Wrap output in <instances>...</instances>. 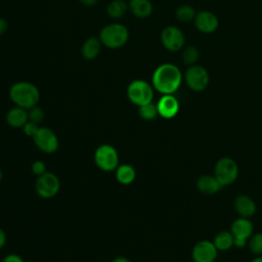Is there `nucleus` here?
<instances>
[{
  "label": "nucleus",
  "instance_id": "nucleus-15",
  "mask_svg": "<svg viewBox=\"0 0 262 262\" xmlns=\"http://www.w3.org/2000/svg\"><path fill=\"white\" fill-rule=\"evenodd\" d=\"M195 186L196 189L204 194H215L222 188V185L219 183L216 177L209 174L200 176L196 179Z\"/></svg>",
  "mask_w": 262,
  "mask_h": 262
},
{
  "label": "nucleus",
  "instance_id": "nucleus-22",
  "mask_svg": "<svg viewBox=\"0 0 262 262\" xmlns=\"http://www.w3.org/2000/svg\"><path fill=\"white\" fill-rule=\"evenodd\" d=\"M129 9L125 0H113L106 6V13L112 18H121Z\"/></svg>",
  "mask_w": 262,
  "mask_h": 262
},
{
  "label": "nucleus",
  "instance_id": "nucleus-8",
  "mask_svg": "<svg viewBox=\"0 0 262 262\" xmlns=\"http://www.w3.org/2000/svg\"><path fill=\"white\" fill-rule=\"evenodd\" d=\"M183 78L187 87L195 92L205 90L210 81L208 71L199 64L189 66L185 71Z\"/></svg>",
  "mask_w": 262,
  "mask_h": 262
},
{
  "label": "nucleus",
  "instance_id": "nucleus-10",
  "mask_svg": "<svg viewBox=\"0 0 262 262\" xmlns=\"http://www.w3.org/2000/svg\"><path fill=\"white\" fill-rule=\"evenodd\" d=\"M253 223L249 218L239 217L235 219L230 225V232L234 237V246L237 248H244L247 241L253 234Z\"/></svg>",
  "mask_w": 262,
  "mask_h": 262
},
{
  "label": "nucleus",
  "instance_id": "nucleus-19",
  "mask_svg": "<svg viewBox=\"0 0 262 262\" xmlns=\"http://www.w3.org/2000/svg\"><path fill=\"white\" fill-rule=\"evenodd\" d=\"M101 45L102 44H101L99 38L90 37V38L86 39L81 48L82 56L87 60H92V59L96 58L100 52Z\"/></svg>",
  "mask_w": 262,
  "mask_h": 262
},
{
  "label": "nucleus",
  "instance_id": "nucleus-35",
  "mask_svg": "<svg viewBox=\"0 0 262 262\" xmlns=\"http://www.w3.org/2000/svg\"><path fill=\"white\" fill-rule=\"evenodd\" d=\"M251 262H262V256H258L257 258L253 259Z\"/></svg>",
  "mask_w": 262,
  "mask_h": 262
},
{
  "label": "nucleus",
  "instance_id": "nucleus-30",
  "mask_svg": "<svg viewBox=\"0 0 262 262\" xmlns=\"http://www.w3.org/2000/svg\"><path fill=\"white\" fill-rule=\"evenodd\" d=\"M2 262H25V260L17 254H8L4 257Z\"/></svg>",
  "mask_w": 262,
  "mask_h": 262
},
{
  "label": "nucleus",
  "instance_id": "nucleus-21",
  "mask_svg": "<svg viewBox=\"0 0 262 262\" xmlns=\"http://www.w3.org/2000/svg\"><path fill=\"white\" fill-rule=\"evenodd\" d=\"M213 244L218 251L225 252L234 246V237L230 231L222 230L215 235Z\"/></svg>",
  "mask_w": 262,
  "mask_h": 262
},
{
  "label": "nucleus",
  "instance_id": "nucleus-11",
  "mask_svg": "<svg viewBox=\"0 0 262 262\" xmlns=\"http://www.w3.org/2000/svg\"><path fill=\"white\" fill-rule=\"evenodd\" d=\"M161 42L168 51L176 52L183 48L185 37L179 28L168 26L161 33Z\"/></svg>",
  "mask_w": 262,
  "mask_h": 262
},
{
  "label": "nucleus",
  "instance_id": "nucleus-27",
  "mask_svg": "<svg viewBox=\"0 0 262 262\" xmlns=\"http://www.w3.org/2000/svg\"><path fill=\"white\" fill-rule=\"evenodd\" d=\"M28 116H29V121L39 124L44 119V112L40 106L35 105L30 110H28Z\"/></svg>",
  "mask_w": 262,
  "mask_h": 262
},
{
  "label": "nucleus",
  "instance_id": "nucleus-20",
  "mask_svg": "<svg viewBox=\"0 0 262 262\" xmlns=\"http://www.w3.org/2000/svg\"><path fill=\"white\" fill-rule=\"evenodd\" d=\"M115 176L120 184L129 185L135 180L136 171L130 164H121L115 170Z\"/></svg>",
  "mask_w": 262,
  "mask_h": 262
},
{
  "label": "nucleus",
  "instance_id": "nucleus-13",
  "mask_svg": "<svg viewBox=\"0 0 262 262\" xmlns=\"http://www.w3.org/2000/svg\"><path fill=\"white\" fill-rule=\"evenodd\" d=\"M193 20L196 30L204 34L214 33L219 26L218 17L213 12L208 10H202L198 12Z\"/></svg>",
  "mask_w": 262,
  "mask_h": 262
},
{
  "label": "nucleus",
  "instance_id": "nucleus-6",
  "mask_svg": "<svg viewBox=\"0 0 262 262\" xmlns=\"http://www.w3.org/2000/svg\"><path fill=\"white\" fill-rule=\"evenodd\" d=\"M95 165L104 172H112L117 169L119 164V152L111 144L103 143L94 151Z\"/></svg>",
  "mask_w": 262,
  "mask_h": 262
},
{
  "label": "nucleus",
  "instance_id": "nucleus-5",
  "mask_svg": "<svg viewBox=\"0 0 262 262\" xmlns=\"http://www.w3.org/2000/svg\"><path fill=\"white\" fill-rule=\"evenodd\" d=\"M214 176L222 187L232 184L238 177V166L236 162L229 157L219 159L214 167Z\"/></svg>",
  "mask_w": 262,
  "mask_h": 262
},
{
  "label": "nucleus",
  "instance_id": "nucleus-29",
  "mask_svg": "<svg viewBox=\"0 0 262 262\" xmlns=\"http://www.w3.org/2000/svg\"><path fill=\"white\" fill-rule=\"evenodd\" d=\"M31 170H32L33 174H35L38 177V176H40V175H42L46 172V164L43 161L36 160L32 163Z\"/></svg>",
  "mask_w": 262,
  "mask_h": 262
},
{
  "label": "nucleus",
  "instance_id": "nucleus-18",
  "mask_svg": "<svg viewBox=\"0 0 262 262\" xmlns=\"http://www.w3.org/2000/svg\"><path fill=\"white\" fill-rule=\"evenodd\" d=\"M128 6L131 13L138 18L148 17L154 9L149 0H130Z\"/></svg>",
  "mask_w": 262,
  "mask_h": 262
},
{
  "label": "nucleus",
  "instance_id": "nucleus-32",
  "mask_svg": "<svg viewBox=\"0 0 262 262\" xmlns=\"http://www.w3.org/2000/svg\"><path fill=\"white\" fill-rule=\"evenodd\" d=\"M5 244H6V233L0 227V250L5 246Z\"/></svg>",
  "mask_w": 262,
  "mask_h": 262
},
{
  "label": "nucleus",
  "instance_id": "nucleus-34",
  "mask_svg": "<svg viewBox=\"0 0 262 262\" xmlns=\"http://www.w3.org/2000/svg\"><path fill=\"white\" fill-rule=\"evenodd\" d=\"M112 262H132V261L130 259H128L127 257L120 256V257H116L115 259H113Z\"/></svg>",
  "mask_w": 262,
  "mask_h": 262
},
{
  "label": "nucleus",
  "instance_id": "nucleus-2",
  "mask_svg": "<svg viewBox=\"0 0 262 262\" xmlns=\"http://www.w3.org/2000/svg\"><path fill=\"white\" fill-rule=\"evenodd\" d=\"M9 98L16 106L30 110L38 104L40 92L37 86L33 83L19 81L11 85L9 89Z\"/></svg>",
  "mask_w": 262,
  "mask_h": 262
},
{
  "label": "nucleus",
  "instance_id": "nucleus-23",
  "mask_svg": "<svg viewBox=\"0 0 262 262\" xmlns=\"http://www.w3.org/2000/svg\"><path fill=\"white\" fill-rule=\"evenodd\" d=\"M175 15L179 21L188 23V21H191L194 19L196 12L192 6H190L188 4H184L177 8Z\"/></svg>",
  "mask_w": 262,
  "mask_h": 262
},
{
  "label": "nucleus",
  "instance_id": "nucleus-7",
  "mask_svg": "<svg viewBox=\"0 0 262 262\" xmlns=\"http://www.w3.org/2000/svg\"><path fill=\"white\" fill-rule=\"evenodd\" d=\"M60 189L59 178L52 172L46 171L37 177L35 182V191L42 199H51L55 196Z\"/></svg>",
  "mask_w": 262,
  "mask_h": 262
},
{
  "label": "nucleus",
  "instance_id": "nucleus-17",
  "mask_svg": "<svg viewBox=\"0 0 262 262\" xmlns=\"http://www.w3.org/2000/svg\"><path fill=\"white\" fill-rule=\"evenodd\" d=\"M234 209L241 217L250 218L256 213L255 202L246 194H239L234 200Z\"/></svg>",
  "mask_w": 262,
  "mask_h": 262
},
{
  "label": "nucleus",
  "instance_id": "nucleus-9",
  "mask_svg": "<svg viewBox=\"0 0 262 262\" xmlns=\"http://www.w3.org/2000/svg\"><path fill=\"white\" fill-rule=\"evenodd\" d=\"M33 140L35 145L46 155L54 154L59 146L57 135L48 127H39Z\"/></svg>",
  "mask_w": 262,
  "mask_h": 262
},
{
  "label": "nucleus",
  "instance_id": "nucleus-36",
  "mask_svg": "<svg viewBox=\"0 0 262 262\" xmlns=\"http://www.w3.org/2000/svg\"><path fill=\"white\" fill-rule=\"evenodd\" d=\"M2 178H3V172H2V170L0 169V181L2 180Z\"/></svg>",
  "mask_w": 262,
  "mask_h": 262
},
{
  "label": "nucleus",
  "instance_id": "nucleus-12",
  "mask_svg": "<svg viewBox=\"0 0 262 262\" xmlns=\"http://www.w3.org/2000/svg\"><path fill=\"white\" fill-rule=\"evenodd\" d=\"M218 250L213 242L204 239L198 242L191 251L193 262H214L217 258Z\"/></svg>",
  "mask_w": 262,
  "mask_h": 262
},
{
  "label": "nucleus",
  "instance_id": "nucleus-1",
  "mask_svg": "<svg viewBox=\"0 0 262 262\" xmlns=\"http://www.w3.org/2000/svg\"><path fill=\"white\" fill-rule=\"evenodd\" d=\"M182 73L174 63L166 62L160 64L152 73L151 85L158 92L173 94L178 90L182 82Z\"/></svg>",
  "mask_w": 262,
  "mask_h": 262
},
{
  "label": "nucleus",
  "instance_id": "nucleus-16",
  "mask_svg": "<svg viewBox=\"0 0 262 262\" xmlns=\"http://www.w3.org/2000/svg\"><path fill=\"white\" fill-rule=\"evenodd\" d=\"M5 121L7 125L11 128H23L24 125L29 121L28 110L15 105L6 113Z\"/></svg>",
  "mask_w": 262,
  "mask_h": 262
},
{
  "label": "nucleus",
  "instance_id": "nucleus-26",
  "mask_svg": "<svg viewBox=\"0 0 262 262\" xmlns=\"http://www.w3.org/2000/svg\"><path fill=\"white\" fill-rule=\"evenodd\" d=\"M249 248L253 254L262 256V232L252 234L249 241Z\"/></svg>",
  "mask_w": 262,
  "mask_h": 262
},
{
  "label": "nucleus",
  "instance_id": "nucleus-28",
  "mask_svg": "<svg viewBox=\"0 0 262 262\" xmlns=\"http://www.w3.org/2000/svg\"><path fill=\"white\" fill-rule=\"evenodd\" d=\"M38 129H39L38 124H36L34 122H31V121H28L23 127V131H24L25 135L28 136V137H31V138H33L35 136Z\"/></svg>",
  "mask_w": 262,
  "mask_h": 262
},
{
  "label": "nucleus",
  "instance_id": "nucleus-4",
  "mask_svg": "<svg viewBox=\"0 0 262 262\" xmlns=\"http://www.w3.org/2000/svg\"><path fill=\"white\" fill-rule=\"evenodd\" d=\"M127 97L137 106L149 103L154 98V87L144 80H134L127 87Z\"/></svg>",
  "mask_w": 262,
  "mask_h": 262
},
{
  "label": "nucleus",
  "instance_id": "nucleus-3",
  "mask_svg": "<svg viewBox=\"0 0 262 262\" xmlns=\"http://www.w3.org/2000/svg\"><path fill=\"white\" fill-rule=\"evenodd\" d=\"M98 38L103 46L111 49H117L127 43L129 39V31L122 24H108L100 30Z\"/></svg>",
  "mask_w": 262,
  "mask_h": 262
},
{
  "label": "nucleus",
  "instance_id": "nucleus-33",
  "mask_svg": "<svg viewBox=\"0 0 262 262\" xmlns=\"http://www.w3.org/2000/svg\"><path fill=\"white\" fill-rule=\"evenodd\" d=\"M79 1H80V3H82L83 5L92 6V5H95L98 0H79Z\"/></svg>",
  "mask_w": 262,
  "mask_h": 262
},
{
  "label": "nucleus",
  "instance_id": "nucleus-31",
  "mask_svg": "<svg viewBox=\"0 0 262 262\" xmlns=\"http://www.w3.org/2000/svg\"><path fill=\"white\" fill-rule=\"evenodd\" d=\"M7 28H8V24H7L6 19L0 17V36L6 33Z\"/></svg>",
  "mask_w": 262,
  "mask_h": 262
},
{
  "label": "nucleus",
  "instance_id": "nucleus-14",
  "mask_svg": "<svg viewBox=\"0 0 262 262\" xmlns=\"http://www.w3.org/2000/svg\"><path fill=\"white\" fill-rule=\"evenodd\" d=\"M158 114L164 119L174 118L180 108L178 99L173 94H164L157 102Z\"/></svg>",
  "mask_w": 262,
  "mask_h": 262
},
{
  "label": "nucleus",
  "instance_id": "nucleus-25",
  "mask_svg": "<svg viewBox=\"0 0 262 262\" xmlns=\"http://www.w3.org/2000/svg\"><path fill=\"white\" fill-rule=\"evenodd\" d=\"M200 52L196 47L190 45L184 48L182 52V60L186 66H193L199 60Z\"/></svg>",
  "mask_w": 262,
  "mask_h": 262
},
{
  "label": "nucleus",
  "instance_id": "nucleus-24",
  "mask_svg": "<svg viewBox=\"0 0 262 262\" xmlns=\"http://www.w3.org/2000/svg\"><path fill=\"white\" fill-rule=\"evenodd\" d=\"M138 115L144 121L155 120L159 116L157 104L152 103V101H151L149 103L138 106Z\"/></svg>",
  "mask_w": 262,
  "mask_h": 262
}]
</instances>
